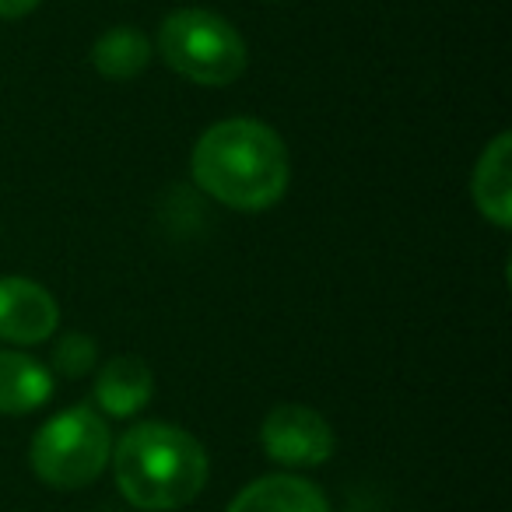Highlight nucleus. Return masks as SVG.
<instances>
[{
    "instance_id": "nucleus-1",
    "label": "nucleus",
    "mask_w": 512,
    "mask_h": 512,
    "mask_svg": "<svg viewBox=\"0 0 512 512\" xmlns=\"http://www.w3.org/2000/svg\"><path fill=\"white\" fill-rule=\"evenodd\" d=\"M193 183L232 211H267L288 193L292 158L274 127L249 116L211 123L190 155Z\"/></svg>"
},
{
    "instance_id": "nucleus-2",
    "label": "nucleus",
    "mask_w": 512,
    "mask_h": 512,
    "mask_svg": "<svg viewBox=\"0 0 512 512\" xmlns=\"http://www.w3.org/2000/svg\"><path fill=\"white\" fill-rule=\"evenodd\" d=\"M113 477L134 509L172 512L204 491L211 460L186 428L169 421H137L113 442Z\"/></svg>"
},
{
    "instance_id": "nucleus-3",
    "label": "nucleus",
    "mask_w": 512,
    "mask_h": 512,
    "mask_svg": "<svg viewBox=\"0 0 512 512\" xmlns=\"http://www.w3.org/2000/svg\"><path fill=\"white\" fill-rule=\"evenodd\" d=\"M158 53L179 78L204 88H225L249 64L246 39L232 22L207 8H176L158 29Z\"/></svg>"
},
{
    "instance_id": "nucleus-4",
    "label": "nucleus",
    "mask_w": 512,
    "mask_h": 512,
    "mask_svg": "<svg viewBox=\"0 0 512 512\" xmlns=\"http://www.w3.org/2000/svg\"><path fill=\"white\" fill-rule=\"evenodd\" d=\"M109 421L95 407L78 404L53 414L29 446V463L46 488L78 491L102 477L113 456Z\"/></svg>"
},
{
    "instance_id": "nucleus-5",
    "label": "nucleus",
    "mask_w": 512,
    "mask_h": 512,
    "mask_svg": "<svg viewBox=\"0 0 512 512\" xmlns=\"http://www.w3.org/2000/svg\"><path fill=\"white\" fill-rule=\"evenodd\" d=\"M260 446L281 467H320L334 456L337 435L313 407L281 404L260 425Z\"/></svg>"
},
{
    "instance_id": "nucleus-6",
    "label": "nucleus",
    "mask_w": 512,
    "mask_h": 512,
    "mask_svg": "<svg viewBox=\"0 0 512 512\" xmlns=\"http://www.w3.org/2000/svg\"><path fill=\"white\" fill-rule=\"evenodd\" d=\"M60 306L39 281L8 274L0 278V341L32 348L57 334Z\"/></svg>"
},
{
    "instance_id": "nucleus-7",
    "label": "nucleus",
    "mask_w": 512,
    "mask_h": 512,
    "mask_svg": "<svg viewBox=\"0 0 512 512\" xmlns=\"http://www.w3.org/2000/svg\"><path fill=\"white\" fill-rule=\"evenodd\" d=\"M474 207L495 228L512 225V134L502 130L491 144H484L481 158L470 176Z\"/></svg>"
},
{
    "instance_id": "nucleus-8",
    "label": "nucleus",
    "mask_w": 512,
    "mask_h": 512,
    "mask_svg": "<svg viewBox=\"0 0 512 512\" xmlns=\"http://www.w3.org/2000/svg\"><path fill=\"white\" fill-rule=\"evenodd\" d=\"M155 393V376L151 365L137 355L109 358L99 372H95V407L109 418H134L144 411Z\"/></svg>"
},
{
    "instance_id": "nucleus-9",
    "label": "nucleus",
    "mask_w": 512,
    "mask_h": 512,
    "mask_svg": "<svg viewBox=\"0 0 512 512\" xmlns=\"http://www.w3.org/2000/svg\"><path fill=\"white\" fill-rule=\"evenodd\" d=\"M225 512H330V502L306 477L271 474L249 481Z\"/></svg>"
},
{
    "instance_id": "nucleus-10",
    "label": "nucleus",
    "mask_w": 512,
    "mask_h": 512,
    "mask_svg": "<svg viewBox=\"0 0 512 512\" xmlns=\"http://www.w3.org/2000/svg\"><path fill=\"white\" fill-rule=\"evenodd\" d=\"M53 372L22 351H0V414H32L53 397Z\"/></svg>"
},
{
    "instance_id": "nucleus-11",
    "label": "nucleus",
    "mask_w": 512,
    "mask_h": 512,
    "mask_svg": "<svg viewBox=\"0 0 512 512\" xmlns=\"http://www.w3.org/2000/svg\"><path fill=\"white\" fill-rule=\"evenodd\" d=\"M151 64V39L137 25H113L92 46V67L106 81H134Z\"/></svg>"
},
{
    "instance_id": "nucleus-12",
    "label": "nucleus",
    "mask_w": 512,
    "mask_h": 512,
    "mask_svg": "<svg viewBox=\"0 0 512 512\" xmlns=\"http://www.w3.org/2000/svg\"><path fill=\"white\" fill-rule=\"evenodd\" d=\"M99 362V348H95L92 337L85 334H64L53 348V369L64 379H81L95 369Z\"/></svg>"
},
{
    "instance_id": "nucleus-13",
    "label": "nucleus",
    "mask_w": 512,
    "mask_h": 512,
    "mask_svg": "<svg viewBox=\"0 0 512 512\" xmlns=\"http://www.w3.org/2000/svg\"><path fill=\"white\" fill-rule=\"evenodd\" d=\"M43 0H0V18H25L39 8Z\"/></svg>"
}]
</instances>
